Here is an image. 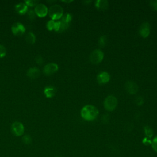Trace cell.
Masks as SVG:
<instances>
[{
	"label": "cell",
	"mask_w": 157,
	"mask_h": 157,
	"mask_svg": "<svg viewBox=\"0 0 157 157\" xmlns=\"http://www.w3.org/2000/svg\"><path fill=\"white\" fill-rule=\"evenodd\" d=\"M80 114L84 120L92 121L97 118L99 114V111L94 105H86L82 108Z\"/></svg>",
	"instance_id": "1"
},
{
	"label": "cell",
	"mask_w": 157,
	"mask_h": 157,
	"mask_svg": "<svg viewBox=\"0 0 157 157\" xmlns=\"http://www.w3.org/2000/svg\"><path fill=\"white\" fill-rule=\"evenodd\" d=\"M48 13L52 20H58L63 15V9L61 6L54 4L48 9Z\"/></svg>",
	"instance_id": "2"
},
{
	"label": "cell",
	"mask_w": 157,
	"mask_h": 157,
	"mask_svg": "<svg viewBox=\"0 0 157 157\" xmlns=\"http://www.w3.org/2000/svg\"><path fill=\"white\" fill-rule=\"evenodd\" d=\"M118 104V101L116 97L112 95L108 96L104 101V107L107 111H112L115 110Z\"/></svg>",
	"instance_id": "3"
},
{
	"label": "cell",
	"mask_w": 157,
	"mask_h": 157,
	"mask_svg": "<svg viewBox=\"0 0 157 157\" xmlns=\"http://www.w3.org/2000/svg\"><path fill=\"white\" fill-rule=\"evenodd\" d=\"M104 58V53L99 49L94 50L90 55V60L91 63L98 64L100 63Z\"/></svg>",
	"instance_id": "4"
},
{
	"label": "cell",
	"mask_w": 157,
	"mask_h": 157,
	"mask_svg": "<svg viewBox=\"0 0 157 157\" xmlns=\"http://www.w3.org/2000/svg\"><path fill=\"white\" fill-rule=\"evenodd\" d=\"M11 130L12 133L15 136H21L23 135L25 132V128L23 124L20 121H15L11 126Z\"/></svg>",
	"instance_id": "5"
},
{
	"label": "cell",
	"mask_w": 157,
	"mask_h": 157,
	"mask_svg": "<svg viewBox=\"0 0 157 157\" xmlns=\"http://www.w3.org/2000/svg\"><path fill=\"white\" fill-rule=\"evenodd\" d=\"M34 12L39 17H44L48 13V8L42 3H39L35 6Z\"/></svg>",
	"instance_id": "6"
},
{
	"label": "cell",
	"mask_w": 157,
	"mask_h": 157,
	"mask_svg": "<svg viewBox=\"0 0 157 157\" xmlns=\"http://www.w3.org/2000/svg\"><path fill=\"white\" fill-rule=\"evenodd\" d=\"M11 29L12 33L16 36L22 35L25 32V27L22 23L20 22L15 23L12 26Z\"/></svg>",
	"instance_id": "7"
},
{
	"label": "cell",
	"mask_w": 157,
	"mask_h": 157,
	"mask_svg": "<svg viewBox=\"0 0 157 157\" xmlns=\"http://www.w3.org/2000/svg\"><path fill=\"white\" fill-rule=\"evenodd\" d=\"M58 70V66L56 63H51L46 64L44 67V72L45 75H50L57 72Z\"/></svg>",
	"instance_id": "8"
},
{
	"label": "cell",
	"mask_w": 157,
	"mask_h": 157,
	"mask_svg": "<svg viewBox=\"0 0 157 157\" xmlns=\"http://www.w3.org/2000/svg\"><path fill=\"white\" fill-rule=\"evenodd\" d=\"M125 89L130 94H134L138 91V86L134 82L127 81L125 83Z\"/></svg>",
	"instance_id": "9"
},
{
	"label": "cell",
	"mask_w": 157,
	"mask_h": 157,
	"mask_svg": "<svg viewBox=\"0 0 157 157\" xmlns=\"http://www.w3.org/2000/svg\"><path fill=\"white\" fill-rule=\"evenodd\" d=\"M150 32V26L147 22L143 23L139 28V34L142 37H147L149 36Z\"/></svg>",
	"instance_id": "10"
},
{
	"label": "cell",
	"mask_w": 157,
	"mask_h": 157,
	"mask_svg": "<svg viewBox=\"0 0 157 157\" xmlns=\"http://www.w3.org/2000/svg\"><path fill=\"white\" fill-rule=\"evenodd\" d=\"M110 77L108 72H102L97 75V81L100 84H104L110 80Z\"/></svg>",
	"instance_id": "11"
},
{
	"label": "cell",
	"mask_w": 157,
	"mask_h": 157,
	"mask_svg": "<svg viewBox=\"0 0 157 157\" xmlns=\"http://www.w3.org/2000/svg\"><path fill=\"white\" fill-rule=\"evenodd\" d=\"M40 74V70L36 67H33L28 69L26 72V75L31 78H36L39 77Z\"/></svg>",
	"instance_id": "12"
},
{
	"label": "cell",
	"mask_w": 157,
	"mask_h": 157,
	"mask_svg": "<svg viewBox=\"0 0 157 157\" xmlns=\"http://www.w3.org/2000/svg\"><path fill=\"white\" fill-rule=\"evenodd\" d=\"M96 7L99 10H105L109 6V2L106 0H98L95 2Z\"/></svg>",
	"instance_id": "13"
},
{
	"label": "cell",
	"mask_w": 157,
	"mask_h": 157,
	"mask_svg": "<svg viewBox=\"0 0 157 157\" xmlns=\"http://www.w3.org/2000/svg\"><path fill=\"white\" fill-rule=\"evenodd\" d=\"M16 11L21 15H23L26 13L28 11V6L24 2H20L15 5V6Z\"/></svg>",
	"instance_id": "14"
},
{
	"label": "cell",
	"mask_w": 157,
	"mask_h": 157,
	"mask_svg": "<svg viewBox=\"0 0 157 157\" xmlns=\"http://www.w3.org/2000/svg\"><path fill=\"white\" fill-rule=\"evenodd\" d=\"M56 89L55 87L52 86H47L44 89V94L46 96L47 98H52L56 94Z\"/></svg>",
	"instance_id": "15"
},
{
	"label": "cell",
	"mask_w": 157,
	"mask_h": 157,
	"mask_svg": "<svg viewBox=\"0 0 157 157\" xmlns=\"http://www.w3.org/2000/svg\"><path fill=\"white\" fill-rule=\"evenodd\" d=\"M25 39H26V42L29 44H33L35 43L36 37H35V35L32 32H29L26 34V36L25 37Z\"/></svg>",
	"instance_id": "16"
},
{
	"label": "cell",
	"mask_w": 157,
	"mask_h": 157,
	"mask_svg": "<svg viewBox=\"0 0 157 157\" xmlns=\"http://www.w3.org/2000/svg\"><path fill=\"white\" fill-rule=\"evenodd\" d=\"M144 132H145V134L146 135L147 137L148 138V139H150L153 135V129L148 126H145L144 128Z\"/></svg>",
	"instance_id": "17"
},
{
	"label": "cell",
	"mask_w": 157,
	"mask_h": 157,
	"mask_svg": "<svg viewBox=\"0 0 157 157\" xmlns=\"http://www.w3.org/2000/svg\"><path fill=\"white\" fill-rule=\"evenodd\" d=\"M107 37L106 36H102L99 37L98 40V45L100 47H104L107 44Z\"/></svg>",
	"instance_id": "18"
},
{
	"label": "cell",
	"mask_w": 157,
	"mask_h": 157,
	"mask_svg": "<svg viewBox=\"0 0 157 157\" xmlns=\"http://www.w3.org/2000/svg\"><path fill=\"white\" fill-rule=\"evenodd\" d=\"M22 142L26 145H29L32 142V138L29 134H25L22 137Z\"/></svg>",
	"instance_id": "19"
},
{
	"label": "cell",
	"mask_w": 157,
	"mask_h": 157,
	"mask_svg": "<svg viewBox=\"0 0 157 157\" xmlns=\"http://www.w3.org/2000/svg\"><path fill=\"white\" fill-rule=\"evenodd\" d=\"M71 19H72V16H71V15L69 14V13H66V14L63 15V17H62V20H61V21H64V22H65V23L69 24V22L71 21Z\"/></svg>",
	"instance_id": "20"
},
{
	"label": "cell",
	"mask_w": 157,
	"mask_h": 157,
	"mask_svg": "<svg viewBox=\"0 0 157 157\" xmlns=\"http://www.w3.org/2000/svg\"><path fill=\"white\" fill-rule=\"evenodd\" d=\"M25 3L27 5V6H36V5H37L39 4V2L37 1H35V0H28V1H25Z\"/></svg>",
	"instance_id": "21"
},
{
	"label": "cell",
	"mask_w": 157,
	"mask_h": 157,
	"mask_svg": "<svg viewBox=\"0 0 157 157\" xmlns=\"http://www.w3.org/2000/svg\"><path fill=\"white\" fill-rule=\"evenodd\" d=\"M55 21L53 20H51L48 21L47 23V28L48 30L51 31L52 29H54V26H55Z\"/></svg>",
	"instance_id": "22"
},
{
	"label": "cell",
	"mask_w": 157,
	"mask_h": 157,
	"mask_svg": "<svg viewBox=\"0 0 157 157\" xmlns=\"http://www.w3.org/2000/svg\"><path fill=\"white\" fill-rule=\"evenodd\" d=\"M151 147L157 153V136H156L151 140Z\"/></svg>",
	"instance_id": "23"
},
{
	"label": "cell",
	"mask_w": 157,
	"mask_h": 157,
	"mask_svg": "<svg viewBox=\"0 0 157 157\" xmlns=\"http://www.w3.org/2000/svg\"><path fill=\"white\" fill-rule=\"evenodd\" d=\"M28 16L31 20H34L36 18V13L34 12V10H29V11H28Z\"/></svg>",
	"instance_id": "24"
},
{
	"label": "cell",
	"mask_w": 157,
	"mask_h": 157,
	"mask_svg": "<svg viewBox=\"0 0 157 157\" xmlns=\"http://www.w3.org/2000/svg\"><path fill=\"white\" fill-rule=\"evenodd\" d=\"M6 55V49L4 46L0 45V58H3Z\"/></svg>",
	"instance_id": "25"
},
{
	"label": "cell",
	"mask_w": 157,
	"mask_h": 157,
	"mask_svg": "<svg viewBox=\"0 0 157 157\" xmlns=\"http://www.w3.org/2000/svg\"><path fill=\"white\" fill-rule=\"evenodd\" d=\"M135 102L137 105H141L144 104V99L141 96H138L136 98Z\"/></svg>",
	"instance_id": "26"
},
{
	"label": "cell",
	"mask_w": 157,
	"mask_h": 157,
	"mask_svg": "<svg viewBox=\"0 0 157 157\" xmlns=\"http://www.w3.org/2000/svg\"><path fill=\"white\" fill-rule=\"evenodd\" d=\"M35 61H36V62L38 64H40V65L42 64L43 63V62H44V59H43L42 57L41 56H40V55H38V56H37L36 57Z\"/></svg>",
	"instance_id": "27"
},
{
	"label": "cell",
	"mask_w": 157,
	"mask_h": 157,
	"mask_svg": "<svg viewBox=\"0 0 157 157\" xmlns=\"http://www.w3.org/2000/svg\"><path fill=\"white\" fill-rule=\"evenodd\" d=\"M150 6L152 7L153 9L157 10V1H152L150 2Z\"/></svg>",
	"instance_id": "28"
},
{
	"label": "cell",
	"mask_w": 157,
	"mask_h": 157,
	"mask_svg": "<svg viewBox=\"0 0 157 157\" xmlns=\"http://www.w3.org/2000/svg\"><path fill=\"white\" fill-rule=\"evenodd\" d=\"M143 143L145 145H149V144H151V141L150 140H149L148 138L146 137L145 139H144L143 140Z\"/></svg>",
	"instance_id": "29"
},
{
	"label": "cell",
	"mask_w": 157,
	"mask_h": 157,
	"mask_svg": "<svg viewBox=\"0 0 157 157\" xmlns=\"http://www.w3.org/2000/svg\"><path fill=\"white\" fill-rule=\"evenodd\" d=\"M56 157H61V156H56Z\"/></svg>",
	"instance_id": "30"
}]
</instances>
